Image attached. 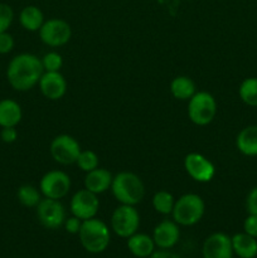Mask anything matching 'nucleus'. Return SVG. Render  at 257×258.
Listing matches in <instances>:
<instances>
[{"label": "nucleus", "instance_id": "nucleus-1", "mask_svg": "<svg viewBox=\"0 0 257 258\" xmlns=\"http://www.w3.org/2000/svg\"><path fill=\"white\" fill-rule=\"evenodd\" d=\"M42 60L30 53H22L13 58L7 68V78L9 85L14 90L24 92L32 90L39 83L42 77Z\"/></svg>", "mask_w": 257, "mask_h": 258}, {"label": "nucleus", "instance_id": "nucleus-2", "mask_svg": "<svg viewBox=\"0 0 257 258\" xmlns=\"http://www.w3.org/2000/svg\"><path fill=\"white\" fill-rule=\"evenodd\" d=\"M110 189L116 201L126 206H136L143 201L145 196V186L143 180L136 174L130 171H121L116 174Z\"/></svg>", "mask_w": 257, "mask_h": 258}, {"label": "nucleus", "instance_id": "nucleus-3", "mask_svg": "<svg viewBox=\"0 0 257 258\" xmlns=\"http://www.w3.org/2000/svg\"><path fill=\"white\" fill-rule=\"evenodd\" d=\"M78 237L83 248L93 254L105 251L111 241V233L107 224L96 217L82 222Z\"/></svg>", "mask_w": 257, "mask_h": 258}, {"label": "nucleus", "instance_id": "nucleus-4", "mask_svg": "<svg viewBox=\"0 0 257 258\" xmlns=\"http://www.w3.org/2000/svg\"><path fill=\"white\" fill-rule=\"evenodd\" d=\"M206 204L198 194H184L176 199L171 216L179 226L190 227L198 223L204 216Z\"/></svg>", "mask_w": 257, "mask_h": 258}, {"label": "nucleus", "instance_id": "nucleus-5", "mask_svg": "<svg viewBox=\"0 0 257 258\" xmlns=\"http://www.w3.org/2000/svg\"><path fill=\"white\" fill-rule=\"evenodd\" d=\"M188 101V116L191 122L198 126H206L213 121L217 113V102L211 93L199 91Z\"/></svg>", "mask_w": 257, "mask_h": 258}, {"label": "nucleus", "instance_id": "nucleus-6", "mask_svg": "<svg viewBox=\"0 0 257 258\" xmlns=\"http://www.w3.org/2000/svg\"><path fill=\"white\" fill-rule=\"evenodd\" d=\"M140 226V214L135 206L121 204L111 216V228L121 238H128L138 232Z\"/></svg>", "mask_w": 257, "mask_h": 258}, {"label": "nucleus", "instance_id": "nucleus-7", "mask_svg": "<svg viewBox=\"0 0 257 258\" xmlns=\"http://www.w3.org/2000/svg\"><path fill=\"white\" fill-rule=\"evenodd\" d=\"M39 38L48 47H62L66 43L70 42L72 29L71 25L63 19H49L43 23L40 27Z\"/></svg>", "mask_w": 257, "mask_h": 258}, {"label": "nucleus", "instance_id": "nucleus-8", "mask_svg": "<svg viewBox=\"0 0 257 258\" xmlns=\"http://www.w3.org/2000/svg\"><path fill=\"white\" fill-rule=\"evenodd\" d=\"M39 189L44 198L59 201L70 191L71 178L62 170H50L40 179Z\"/></svg>", "mask_w": 257, "mask_h": 258}, {"label": "nucleus", "instance_id": "nucleus-9", "mask_svg": "<svg viewBox=\"0 0 257 258\" xmlns=\"http://www.w3.org/2000/svg\"><path fill=\"white\" fill-rule=\"evenodd\" d=\"M80 153V143L73 136L67 135V134L55 136L50 143V155L54 159V161L62 165L76 163Z\"/></svg>", "mask_w": 257, "mask_h": 258}, {"label": "nucleus", "instance_id": "nucleus-10", "mask_svg": "<svg viewBox=\"0 0 257 258\" xmlns=\"http://www.w3.org/2000/svg\"><path fill=\"white\" fill-rule=\"evenodd\" d=\"M35 208L40 224L47 229H57L65 224L66 209L58 199H42Z\"/></svg>", "mask_w": 257, "mask_h": 258}, {"label": "nucleus", "instance_id": "nucleus-11", "mask_svg": "<svg viewBox=\"0 0 257 258\" xmlns=\"http://www.w3.org/2000/svg\"><path fill=\"white\" fill-rule=\"evenodd\" d=\"M70 209L72 216L77 217L81 221L95 218L100 209V201L97 198V194L87 190V189H81L75 196L72 197L70 203Z\"/></svg>", "mask_w": 257, "mask_h": 258}, {"label": "nucleus", "instance_id": "nucleus-12", "mask_svg": "<svg viewBox=\"0 0 257 258\" xmlns=\"http://www.w3.org/2000/svg\"><path fill=\"white\" fill-rule=\"evenodd\" d=\"M184 168L188 175L198 183H208L216 174L213 163L198 153H190L185 156Z\"/></svg>", "mask_w": 257, "mask_h": 258}, {"label": "nucleus", "instance_id": "nucleus-13", "mask_svg": "<svg viewBox=\"0 0 257 258\" xmlns=\"http://www.w3.org/2000/svg\"><path fill=\"white\" fill-rule=\"evenodd\" d=\"M203 258H233L232 239L223 232H216L207 237L202 248Z\"/></svg>", "mask_w": 257, "mask_h": 258}, {"label": "nucleus", "instance_id": "nucleus-14", "mask_svg": "<svg viewBox=\"0 0 257 258\" xmlns=\"http://www.w3.org/2000/svg\"><path fill=\"white\" fill-rule=\"evenodd\" d=\"M38 86L43 96L52 101L59 100L67 92V81L60 72H43Z\"/></svg>", "mask_w": 257, "mask_h": 258}, {"label": "nucleus", "instance_id": "nucleus-15", "mask_svg": "<svg viewBox=\"0 0 257 258\" xmlns=\"http://www.w3.org/2000/svg\"><path fill=\"white\" fill-rule=\"evenodd\" d=\"M179 238H180V231H179L178 223L174 221L165 219L154 228L153 239L155 242V246L160 249L173 248L178 243Z\"/></svg>", "mask_w": 257, "mask_h": 258}, {"label": "nucleus", "instance_id": "nucleus-16", "mask_svg": "<svg viewBox=\"0 0 257 258\" xmlns=\"http://www.w3.org/2000/svg\"><path fill=\"white\" fill-rule=\"evenodd\" d=\"M112 174L103 168H96L86 173L85 188L95 194H102L111 188L112 183Z\"/></svg>", "mask_w": 257, "mask_h": 258}, {"label": "nucleus", "instance_id": "nucleus-17", "mask_svg": "<svg viewBox=\"0 0 257 258\" xmlns=\"http://www.w3.org/2000/svg\"><path fill=\"white\" fill-rule=\"evenodd\" d=\"M155 242L153 237L145 233H138L130 236L127 238V248L135 257L149 258L155 251Z\"/></svg>", "mask_w": 257, "mask_h": 258}, {"label": "nucleus", "instance_id": "nucleus-18", "mask_svg": "<svg viewBox=\"0 0 257 258\" xmlns=\"http://www.w3.org/2000/svg\"><path fill=\"white\" fill-rule=\"evenodd\" d=\"M23 117L19 103L10 98L0 101V127H15Z\"/></svg>", "mask_w": 257, "mask_h": 258}, {"label": "nucleus", "instance_id": "nucleus-19", "mask_svg": "<svg viewBox=\"0 0 257 258\" xmlns=\"http://www.w3.org/2000/svg\"><path fill=\"white\" fill-rule=\"evenodd\" d=\"M232 239L233 253L239 258H254L257 256V238L247 233H236Z\"/></svg>", "mask_w": 257, "mask_h": 258}, {"label": "nucleus", "instance_id": "nucleus-20", "mask_svg": "<svg viewBox=\"0 0 257 258\" xmlns=\"http://www.w3.org/2000/svg\"><path fill=\"white\" fill-rule=\"evenodd\" d=\"M236 146L244 156H257V125L242 128L237 135Z\"/></svg>", "mask_w": 257, "mask_h": 258}, {"label": "nucleus", "instance_id": "nucleus-21", "mask_svg": "<svg viewBox=\"0 0 257 258\" xmlns=\"http://www.w3.org/2000/svg\"><path fill=\"white\" fill-rule=\"evenodd\" d=\"M19 22L28 32H38L44 23V15L38 7L28 5L20 12Z\"/></svg>", "mask_w": 257, "mask_h": 258}, {"label": "nucleus", "instance_id": "nucleus-22", "mask_svg": "<svg viewBox=\"0 0 257 258\" xmlns=\"http://www.w3.org/2000/svg\"><path fill=\"white\" fill-rule=\"evenodd\" d=\"M170 92L173 97H175L176 100H189L197 92L196 83H194L191 78L186 77V76H178V77H175L171 81Z\"/></svg>", "mask_w": 257, "mask_h": 258}, {"label": "nucleus", "instance_id": "nucleus-23", "mask_svg": "<svg viewBox=\"0 0 257 258\" xmlns=\"http://www.w3.org/2000/svg\"><path fill=\"white\" fill-rule=\"evenodd\" d=\"M242 102L251 107H257V77H249L242 81L238 90Z\"/></svg>", "mask_w": 257, "mask_h": 258}, {"label": "nucleus", "instance_id": "nucleus-24", "mask_svg": "<svg viewBox=\"0 0 257 258\" xmlns=\"http://www.w3.org/2000/svg\"><path fill=\"white\" fill-rule=\"evenodd\" d=\"M40 194L42 193L35 186L25 184V185H22L18 189L17 196L18 201H19V203L22 206L27 207V208H35L39 204V202L42 201Z\"/></svg>", "mask_w": 257, "mask_h": 258}, {"label": "nucleus", "instance_id": "nucleus-25", "mask_svg": "<svg viewBox=\"0 0 257 258\" xmlns=\"http://www.w3.org/2000/svg\"><path fill=\"white\" fill-rule=\"evenodd\" d=\"M175 204V199H174L173 194L169 193L166 190L156 191L153 197V207L158 213L164 214H171Z\"/></svg>", "mask_w": 257, "mask_h": 258}, {"label": "nucleus", "instance_id": "nucleus-26", "mask_svg": "<svg viewBox=\"0 0 257 258\" xmlns=\"http://www.w3.org/2000/svg\"><path fill=\"white\" fill-rule=\"evenodd\" d=\"M98 163H100L98 155L92 150H81L77 161H76L78 168L85 171V173H88V171L98 168Z\"/></svg>", "mask_w": 257, "mask_h": 258}, {"label": "nucleus", "instance_id": "nucleus-27", "mask_svg": "<svg viewBox=\"0 0 257 258\" xmlns=\"http://www.w3.org/2000/svg\"><path fill=\"white\" fill-rule=\"evenodd\" d=\"M44 72H59L63 66V58L57 52H48L43 55L42 59Z\"/></svg>", "mask_w": 257, "mask_h": 258}, {"label": "nucleus", "instance_id": "nucleus-28", "mask_svg": "<svg viewBox=\"0 0 257 258\" xmlns=\"http://www.w3.org/2000/svg\"><path fill=\"white\" fill-rule=\"evenodd\" d=\"M14 19V12L12 7L5 3H0V33L8 32Z\"/></svg>", "mask_w": 257, "mask_h": 258}, {"label": "nucleus", "instance_id": "nucleus-29", "mask_svg": "<svg viewBox=\"0 0 257 258\" xmlns=\"http://www.w3.org/2000/svg\"><path fill=\"white\" fill-rule=\"evenodd\" d=\"M14 48V38L8 32L0 33V54H7Z\"/></svg>", "mask_w": 257, "mask_h": 258}, {"label": "nucleus", "instance_id": "nucleus-30", "mask_svg": "<svg viewBox=\"0 0 257 258\" xmlns=\"http://www.w3.org/2000/svg\"><path fill=\"white\" fill-rule=\"evenodd\" d=\"M246 209L248 214L257 216V186L249 190L248 196L246 198Z\"/></svg>", "mask_w": 257, "mask_h": 258}, {"label": "nucleus", "instance_id": "nucleus-31", "mask_svg": "<svg viewBox=\"0 0 257 258\" xmlns=\"http://www.w3.org/2000/svg\"><path fill=\"white\" fill-rule=\"evenodd\" d=\"M82 222L80 218H77V217L72 216L70 217V218H66L65 221V228L66 231L68 232V233L71 234H78L80 233V229H81V226H82Z\"/></svg>", "mask_w": 257, "mask_h": 258}, {"label": "nucleus", "instance_id": "nucleus-32", "mask_svg": "<svg viewBox=\"0 0 257 258\" xmlns=\"http://www.w3.org/2000/svg\"><path fill=\"white\" fill-rule=\"evenodd\" d=\"M243 229H244V233L257 238V216L248 214V217L244 219Z\"/></svg>", "mask_w": 257, "mask_h": 258}, {"label": "nucleus", "instance_id": "nucleus-33", "mask_svg": "<svg viewBox=\"0 0 257 258\" xmlns=\"http://www.w3.org/2000/svg\"><path fill=\"white\" fill-rule=\"evenodd\" d=\"M0 138L4 143L13 144L17 141L18 139V131L15 127H2L0 131Z\"/></svg>", "mask_w": 257, "mask_h": 258}, {"label": "nucleus", "instance_id": "nucleus-34", "mask_svg": "<svg viewBox=\"0 0 257 258\" xmlns=\"http://www.w3.org/2000/svg\"><path fill=\"white\" fill-rule=\"evenodd\" d=\"M149 258H181V257L179 256V254L174 253V252L169 251V249H159V251H154Z\"/></svg>", "mask_w": 257, "mask_h": 258}]
</instances>
